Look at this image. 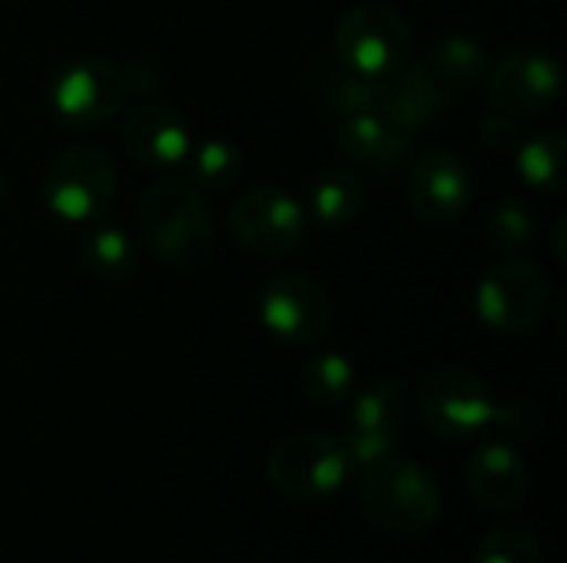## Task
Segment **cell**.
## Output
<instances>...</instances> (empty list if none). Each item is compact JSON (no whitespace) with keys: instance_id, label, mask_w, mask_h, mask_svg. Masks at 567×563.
Instances as JSON below:
<instances>
[{"instance_id":"30","label":"cell","mask_w":567,"mask_h":563,"mask_svg":"<svg viewBox=\"0 0 567 563\" xmlns=\"http://www.w3.org/2000/svg\"><path fill=\"white\" fill-rule=\"evenodd\" d=\"M123 76L130 93H153L159 86V73L153 70V63H130L123 66Z\"/></svg>"},{"instance_id":"9","label":"cell","mask_w":567,"mask_h":563,"mask_svg":"<svg viewBox=\"0 0 567 563\" xmlns=\"http://www.w3.org/2000/svg\"><path fill=\"white\" fill-rule=\"evenodd\" d=\"M259 319L266 332H272L286 345L309 348L322 342L332 329V302L312 275L282 272L266 282L259 295Z\"/></svg>"},{"instance_id":"6","label":"cell","mask_w":567,"mask_h":563,"mask_svg":"<svg viewBox=\"0 0 567 563\" xmlns=\"http://www.w3.org/2000/svg\"><path fill=\"white\" fill-rule=\"evenodd\" d=\"M475 309L488 329L502 335H525L548 309V275L532 259L508 256L482 275Z\"/></svg>"},{"instance_id":"2","label":"cell","mask_w":567,"mask_h":563,"mask_svg":"<svg viewBox=\"0 0 567 563\" xmlns=\"http://www.w3.org/2000/svg\"><path fill=\"white\" fill-rule=\"evenodd\" d=\"M362 471L359 504L372 528L392 538H415L432 528L442 508V494L422 465L402 455H389Z\"/></svg>"},{"instance_id":"13","label":"cell","mask_w":567,"mask_h":563,"mask_svg":"<svg viewBox=\"0 0 567 563\" xmlns=\"http://www.w3.org/2000/svg\"><path fill=\"white\" fill-rule=\"evenodd\" d=\"M126 153L146 169H169L193 149L183 116L166 103H140L123 123Z\"/></svg>"},{"instance_id":"5","label":"cell","mask_w":567,"mask_h":563,"mask_svg":"<svg viewBox=\"0 0 567 563\" xmlns=\"http://www.w3.org/2000/svg\"><path fill=\"white\" fill-rule=\"evenodd\" d=\"M336 53L352 70L382 80L412 56V30L389 3H359L336 27Z\"/></svg>"},{"instance_id":"10","label":"cell","mask_w":567,"mask_h":563,"mask_svg":"<svg viewBox=\"0 0 567 563\" xmlns=\"http://www.w3.org/2000/svg\"><path fill=\"white\" fill-rule=\"evenodd\" d=\"M229 229L236 246L252 256H286L302 242L306 216L286 189L256 186L233 202Z\"/></svg>"},{"instance_id":"17","label":"cell","mask_w":567,"mask_h":563,"mask_svg":"<svg viewBox=\"0 0 567 563\" xmlns=\"http://www.w3.org/2000/svg\"><path fill=\"white\" fill-rule=\"evenodd\" d=\"M309 83H312L316 103L326 113H332L336 119H349V116L375 110L379 80L352 70L342 60H319L312 76H309Z\"/></svg>"},{"instance_id":"21","label":"cell","mask_w":567,"mask_h":563,"mask_svg":"<svg viewBox=\"0 0 567 563\" xmlns=\"http://www.w3.org/2000/svg\"><path fill=\"white\" fill-rule=\"evenodd\" d=\"M80 262L83 269L100 279V282H126L133 275V265H136V252H133V242L126 239L123 229H113V226H96L90 229V236L80 242Z\"/></svg>"},{"instance_id":"12","label":"cell","mask_w":567,"mask_h":563,"mask_svg":"<svg viewBox=\"0 0 567 563\" xmlns=\"http://www.w3.org/2000/svg\"><path fill=\"white\" fill-rule=\"evenodd\" d=\"M468 192H472L468 169L449 149L425 153L409 169L405 199L422 222H455L468 206Z\"/></svg>"},{"instance_id":"26","label":"cell","mask_w":567,"mask_h":563,"mask_svg":"<svg viewBox=\"0 0 567 563\" xmlns=\"http://www.w3.org/2000/svg\"><path fill=\"white\" fill-rule=\"evenodd\" d=\"M485 239H488L492 249L515 256V252H522V249L532 246V239H535V219H532V212L525 206L502 202L498 209H492V216L485 222Z\"/></svg>"},{"instance_id":"24","label":"cell","mask_w":567,"mask_h":563,"mask_svg":"<svg viewBox=\"0 0 567 563\" xmlns=\"http://www.w3.org/2000/svg\"><path fill=\"white\" fill-rule=\"evenodd\" d=\"M302 388L316 405H339L355 392V365L339 352H322L302 368Z\"/></svg>"},{"instance_id":"19","label":"cell","mask_w":567,"mask_h":563,"mask_svg":"<svg viewBox=\"0 0 567 563\" xmlns=\"http://www.w3.org/2000/svg\"><path fill=\"white\" fill-rule=\"evenodd\" d=\"M518 173L528 186L542 192H565L567 183V143L561 129H545L518 146Z\"/></svg>"},{"instance_id":"18","label":"cell","mask_w":567,"mask_h":563,"mask_svg":"<svg viewBox=\"0 0 567 563\" xmlns=\"http://www.w3.org/2000/svg\"><path fill=\"white\" fill-rule=\"evenodd\" d=\"M422 66L429 70V76L449 96H455V93H465V90L485 83L492 63H488V53L475 40H468V37H449L442 46L432 50V56Z\"/></svg>"},{"instance_id":"25","label":"cell","mask_w":567,"mask_h":563,"mask_svg":"<svg viewBox=\"0 0 567 563\" xmlns=\"http://www.w3.org/2000/svg\"><path fill=\"white\" fill-rule=\"evenodd\" d=\"M475 563H545V554L532 531L518 524H498L478 541Z\"/></svg>"},{"instance_id":"31","label":"cell","mask_w":567,"mask_h":563,"mask_svg":"<svg viewBox=\"0 0 567 563\" xmlns=\"http://www.w3.org/2000/svg\"><path fill=\"white\" fill-rule=\"evenodd\" d=\"M3 202H7V183L0 179V206H3Z\"/></svg>"},{"instance_id":"15","label":"cell","mask_w":567,"mask_h":563,"mask_svg":"<svg viewBox=\"0 0 567 563\" xmlns=\"http://www.w3.org/2000/svg\"><path fill=\"white\" fill-rule=\"evenodd\" d=\"M449 93L429 76L425 66H402L389 76H382L379 83V96H375V113L382 119H389L392 126L412 133L429 126L432 119H439L449 106Z\"/></svg>"},{"instance_id":"11","label":"cell","mask_w":567,"mask_h":563,"mask_svg":"<svg viewBox=\"0 0 567 563\" xmlns=\"http://www.w3.org/2000/svg\"><path fill=\"white\" fill-rule=\"evenodd\" d=\"M488 100L512 116H535L561 90V70L545 53L518 50L488 66Z\"/></svg>"},{"instance_id":"22","label":"cell","mask_w":567,"mask_h":563,"mask_svg":"<svg viewBox=\"0 0 567 563\" xmlns=\"http://www.w3.org/2000/svg\"><path fill=\"white\" fill-rule=\"evenodd\" d=\"M405 418H409V395L399 382H372L352 398V428H369L399 438Z\"/></svg>"},{"instance_id":"7","label":"cell","mask_w":567,"mask_h":563,"mask_svg":"<svg viewBox=\"0 0 567 563\" xmlns=\"http://www.w3.org/2000/svg\"><path fill=\"white\" fill-rule=\"evenodd\" d=\"M419 415L439 438L465 441L495 418V398L472 368H439L419 385Z\"/></svg>"},{"instance_id":"8","label":"cell","mask_w":567,"mask_h":563,"mask_svg":"<svg viewBox=\"0 0 567 563\" xmlns=\"http://www.w3.org/2000/svg\"><path fill=\"white\" fill-rule=\"evenodd\" d=\"M126 76L123 66L106 56H83L66 63L50 86V106L53 113L70 126H103L116 116V110L126 103Z\"/></svg>"},{"instance_id":"20","label":"cell","mask_w":567,"mask_h":563,"mask_svg":"<svg viewBox=\"0 0 567 563\" xmlns=\"http://www.w3.org/2000/svg\"><path fill=\"white\" fill-rule=\"evenodd\" d=\"M362 202H365L362 179L352 169H346V166L326 169L312 183V192H309V209H312V216L322 226H346V222H352L359 216Z\"/></svg>"},{"instance_id":"1","label":"cell","mask_w":567,"mask_h":563,"mask_svg":"<svg viewBox=\"0 0 567 563\" xmlns=\"http://www.w3.org/2000/svg\"><path fill=\"white\" fill-rule=\"evenodd\" d=\"M140 229L169 269H199L213 252V219L203 192L193 183L169 179L146 189L140 199Z\"/></svg>"},{"instance_id":"29","label":"cell","mask_w":567,"mask_h":563,"mask_svg":"<svg viewBox=\"0 0 567 563\" xmlns=\"http://www.w3.org/2000/svg\"><path fill=\"white\" fill-rule=\"evenodd\" d=\"M492 425H498V428H505V431H532V425H535V408H532L528 402H515V405H505V408L495 405Z\"/></svg>"},{"instance_id":"28","label":"cell","mask_w":567,"mask_h":563,"mask_svg":"<svg viewBox=\"0 0 567 563\" xmlns=\"http://www.w3.org/2000/svg\"><path fill=\"white\" fill-rule=\"evenodd\" d=\"M478 133H482V143L492 153H515L522 146V123H518V116L502 113V110L488 113L482 119V129Z\"/></svg>"},{"instance_id":"27","label":"cell","mask_w":567,"mask_h":563,"mask_svg":"<svg viewBox=\"0 0 567 563\" xmlns=\"http://www.w3.org/2000/svg\"><path fill=\"white\" fill-rule=\"evenodd\" d=\"M342 448H346L349 465L369 468V465L395 455V435H382V431H369V428H352L342 438Z\"/></svg>"},{"instance_id":"23","label":"cell","mask_w":567,"mask_h":563,"mask_svg":"<svg viewBox=\"0 0 567 563\" xmlns=\"http://www.w3.org/2000/svg\"><path fill=\"white\" fill-rule=\"evenodd\" d=\"M186 159H189V169H193V186L206 189V192L233 189L236 179L243 176V153L223 136L203 139L196 149H189Z\"/></svg>"},{"instance_id":"3","label":"cell","mask_w":567,"mask_h":563,"mask_svg":"<svg viewBox=\"0 0 567 563\" xmlns=\"http://www.w3.org/2000/svg\"><path fill=\"white\" fill-rule=\"evenodd\" d=\"M40 192L56 219L93 226L113 202L116 169L100 146H70L47 166Z\"/></svg>"},{"instance_id":"4","label":"cell","mask_w":567,"mask_h":563,"mask_svg":"<svg viewBox=\"0 0 567 563\" xmlns=\"http://www.w3.org/2000/svg\"><path fill=\"white\" fill-rule=\"evenodd\" d=\"M349 468L342 438L322 431H292L279 438L266 458L269 481L296 501H322L336 494Z\"/></svg>"},{"instance_id":"14","label":"cell","mask_w":567,"mask_h":563,"mask_svg":"<svg viewBox=\"0 0 567 563\" xmlns=\"http://www.w3.org/2000/svg\"><path fill=\"white\" fill-rule=\"evenodd\" d=\"M465 484H468V494L475 498L478 508H485L492 514H505L525 501L528 471H525L522 455L512 445L492 441V445H482L468 458Z\"/></svg>"},{"instance_id":"16","label":"cell","mask_w":567,"mask_h":563,"mask_svg":"<svg viewBox=\"0 0 567 563\" xmlns=\"http://www.w3.org/2000/svg\"><path fill=\"white\" fill-rule=\"evenodd\" d=\"M336 143H339L346 159H352L372 173H399L402 166H409L412 149H415L412 133L392 126L375 110L339 119Z\"/></svg>"}]
</instances>
